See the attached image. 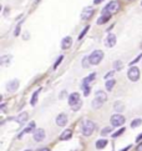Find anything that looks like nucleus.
I'll list each match as a JSON object with an SVG mask.
<instances>
[{
  "label": "nucleus",
  "instance_id": "nucleus-1",
  "mask_svg": "<svg viewBox=\"0 0 142 151\" xmlns=\"http://www.w3.org/2000/svg\"><path fill=\"white\" fill-rule=\"evenodd\" d=\"M69 104H70L71 107H72L74 111L79 110L81 107V105H82V102H81V100H80V95L77 93H72L69 96Z\"/></svg>",
  "mask_w": 142,
  "mask_h": 151
},
{
  "label": "nucleus",
  "instance_id": "nucleus-2",
  "mask_svg": "<svg viewBox=\"0 0 142 151\" xmlns=\"http://www.w3.org/2000/svg\"><path fill=\"white\" fill-rule=\"evenodd\" d=\"M94 130H95V124L90 120H85L82 124V127H81V132H82L85 136H90V135L94 132Z\"/></svg>",
  "mask_w": 142,
  "mask_h": 151
},
{
  "label": "nucleus",
  "instance_id": "nucleus-3",
  "mask_svg": "<svg viewBox=\"0 0 142 151\" xmlns=\"http://www.w3.org/2000/svg\"><path fill=\"white\" fill-rule=\"evenodd\" d=\"M118 10H120V4H118L117 1H111L110 4H107V5H106V8L103 9L102 14H105V15L116 14Z\"/></svg>",
  "mask_w": 142,
  "mask_h": 151
},
{
  "label": "nucleus",
  "instance_id": "nucleus-4",
  "mask_svg": "<svg viewBox=\"0 0 142 151\" xmlns=\"http://www.w3.org/2000/svg\"><path fill=\"white\" fill-rule=\"evenodd\" d=\"M89 59H90V64H91V65H97V64H100L101 60L103 59V52L101 50H95L89 56Z\"/></svg>",
  "mask_w": 142,
  "mask_h": 151
},
{
  "label": "nucleus",
  "instance_id": "nucleus-5",
  "mask_svg": "<svg viewBox=\"0 0 142 151\" xmlns=\"http://www.w3.org/2000/svg\"><path fill=\"white\" fill-rule=\"evenodd\" d=\"M127 76H128V79L131 80V81H137V80L140 79V69L136 68V66L130 68L128 71H127Z\"/></svg>",
  "mask_w": 142,
  "mask_h": 151
},
{
  "label": "nucleus",
  "instance_id": "nucleus-6",
  "mask_svg": "<svg viewBox=\"0 0 142 151\" xmlns=\"http://www.w3.org/2000/svg\"><path fill=\"white\" fill-rule=\"evenodd\" d=\"M111 124L112 126H121L125 124V117L120 114H115L111 116Z\"/></svg>",
  "mask_w": 142,
  "mask_h": 151
},
{
  "label": "nucleus",
  "instance_id": "nucleus-7",
  "mask_svg": "<svg viewBox=\"0 0 142 151\" xmlns=\"http://www.w3.org/2000/svg\"><path fill=\"white\" fill-rule=\"evenodd\" d=\"M45 139V131L42 129H37L34 131V140L35 141H42Z\"/></svg>",
  "mask_w": 142,
  "mask_h": 151
},
{
  "label": "nucleus",
  "instance_id": "nucleus-8",
  "mask_svg": "<svg viewBox=\"0 0 142 151\" xmlns=\"http://www.w3.org/2000/svg\"><path fill=\"white\" fill-rule=\"evenodd\" d=\"M19 88V80H11V81H9L8 85H6V90L8 91H15V90H18Z\"/></svg>",
  "mask_w": 142,
  "mask_h": 151
},
{
  "label": "nucleus",
  "instance_id": "nucleus-9",
  "mask_svg": "<svg viewBox=\"0 0 142 151\" xmlns=\"http://www.w3.org/2000/svg\"><path fill=\"white\" fill-rule=\"evenodd\" d=\"M116 44V35L115 34H108L107 39H106V46L107 47H113Z\"/></svg>",
  "mask_w": 142,
  "mask_h": 151
},
{
  "label": "nucleus",
  "instance_id": "nucleus-10",
  "mask_svg": "<svg viewBox=\"0 0 142 151\" xmlns=\"http://www.w3.org/2000/svg\"><path fill=\"white\" fill-rule=\"evenodd\" d=\"M56 124L59 126H65L67 124V116L65 114H60L57 117H56Z\"/></svg>",
  "mask_w": 142,
  "mask_h": 151
},
{
  "label": "nucleus",
  "instance_id": "nucleus-11",
  "mask_svg": "<svg viewBox=\"0 0 142 151\" xmlns=\"http://www.w3.org/2000/svg\"><path fill=\"white\" fill-rule=\"evenodd\" d=\"M92 14H94V9H92V8H85L82 14H81V18H82L84 20L90 19L92 17Z\"/></svg>",
  "mask_w": 142,
  "mask_h": 151
},
{
  "label": "nucleus",
  "instance_id": "nucleus-12",
  "mask_svg": "<svg viewBox=\"0 0 142 151\" xmlns=\"http://www.w3.org/2000/svg\"><path fill=\"white\" fill-rule=\"evenodd\" d=\"M71 44H72V39H71L70 36H66V37H64L62 41H61V47L64 50H66L71 46Z\"/></svg>",
  "mask_w": 142,
  "mask_h": 151
},
{
  "label": "nucleus",
  "instance_id": "nucleus-13",
  "mask_svg": "<svg viewBox=\"0 0 142 151\" xmlns=\"http://www.w3.org/2000/svg\"><path fill=\"white\" fill-rule=\"evenodd\" d=\"M71 136H72V131H71V130H65L61 135H60V140L65 141V140H69Z\"/></svg>",
  "mask_w": 142,
  "mask_h": 151
},
{
  "label": "nucleus",
  "instance_id": "nucleus-14",
  "mask_svg": "<svg viewBox=\"0 0 142 151\" xmlns=\"http://www.w3.org/2000/svg\"><path fill=\"white\" fill-rule=\"evenodd\" d=\"M96 99H99L100 101L105 102L107 100V95L103 93V91H97V93H96Z\"/></svg>",
  "mask_w": 142,
  "mask_h": 151
},
{
  "label": "nucleus",
  "instance_id": "nucleus-15",
  "mask_svg": "<svg viewBox=\"0 0 142 151\" xmlns=\"http://www.w3.org/2000/svg\"><path fill=\"white\" fill-rule=\"evenodd\" d=\"M107 145V140H105V139H101V140H97V142H96V147L99 149V150H101V149H103Z\"/></svg>",
  "mask_w": 142,
  "mask_h": 151
},
{
  "label": "nucleus",
  "instance_id": "nucleus-16",
  "mask_svg": "<svg viewBox=\"0 0 142 151\" xmlns=\"http://www.w3.org/2000/svg\"><path fill=\"white\" fill-rule=\"evenodd\" d=\"M10 60H11V56L4 55V56L0 58V64H1V65H8V64L10 63Z\"/></svg>",
  "mask_w": 142,
  "mask_h": 151
},
{
  "label": "nucleus",
  "instance_id": "nucleus-17",
  "mask_svg": "<svg viewBox=\"0 0 142 151\" xmlns=\"http://www.w3.org/2000/svg\"><path fill=\"white\" fill-rule=\"evenodd\" d=\"M28 117H29L28 112H21V114L18 116V121H19L20 124H23V122H25L26 120H28Z\"/></svg>",
  "mask_w": 142,
  "mask_h": 151
},
{
  "label": "nucleus",
  "instance_id": "nucleus-18",
  "mask_svg": "<svg viewBox=\"0 0 142 151\" xmlns=\"http://www.w3.org/2000/svg\"><path fill=\"white\" fill-rule=\"evenodd\" d=\"M34 127H35V122H30V125H29V126L26 127V129H25V130H24L23 132H21V134L19 135V137H21V136H23V134H28V132H31L32 130H34Z\"/></svg>",
  "mask_w": 142,
  "mask_h": 151
},
{
  "label": "nucleus",
  "instance_id": "nucleus-19",
  "mask_svg": "<svg viewBox=\"0 0 142 151\" xmlns=\"http://www.w3.org/2000/svg\"><path fill=\"white\" fill-rule=\"evenodd\" d=\"M39 94H40V89L39 90H36L34 94H32V98H31V101H30V104L32 105V106H35L36 105V101H37V96H39Z\"/></svg>",
  "mask_w": 142,
  "mask_h": 151
},
{
  "label": "nucleus",
  "instance_id": "nucleus-20",
  "mask_svg": "<svg viewBox=\"0 0 142 151\" xmlns=\"http://www.w3.org/2000/svg\"><path fill=\"white\" fill-rule=\"evenodd\" d=\"M102 104L103 102L102 101H100L99 99H94V101H92V107H94V109H100V107L102 106Z\"/></svg>",
  "mask_w": 142,
  "mask_h": 151
},
{
  "label": "nucleus",
  "instance_id": "nucleus-21",
  "mask_svg": "<svg viewBox=\"0 0 142 151\" xmlns=\"http://www.w3.org/2000/svg\"><path fill=\"white\" fill-rule=\"evenodd\" d=\"M115 111H117V112H121V111H123V109H125V106H123V104L122 102H120V101H117L116 104H115Z\"/></svg>",
  "mask_w": 142,
  "mask_h": 151
},
{
  "label": "nucleus",
  "instance_id": "nucleus-22",
  "mask_svg": "<svg viewBox=\"0 0 142 151\" xmlns=\"http://www.w3.org/2000/svg\"><path fill=\"white\" fill-rule=\"evenodd\" d=\"M115 84H116V81H115L113 79H111V80H107V81H106V89H107L108 91H111V90L113 89Z\"/></svg>",
  "mask_w": 142,
  "mask_h": 151
},
{
  "label": "nucleus",
  "instance_id": "nucleus-23",
  "mask_svg": "<svg viewBox=\"0 0 142 151\" xmlns=\"http://www.w3.org/2000/svg\"><path fill=\"white\" fill-rule=\"evenodd\" d=\"M108 19H110V15H105V14H102V17L97 20V24H103L105 21H107Z\"/></svg>",
  "mask_w": 142,
  "mask_h": 151
},
{
  "label": "nucleus",
  "instance_id": "nucleus-24",
  "mask_svg": "<svg viewBox=\"0 0 142 151\" xmlns=\"http://www.w3.org/2000/svg\"><path fill=\"white\" fill-rule=\"evenodd\" d=\"M95 76H96V75L95 74H91L90 75V76H87L85 80H84V83H82V85H87V84H89V83H91L92 81V80H94L95 79Z\"/></svg>",
  "mask_w": 142,
  "mask_h": 151
},
{
  "label": "nucleus",
  "instance_id": "nucleus-25",
  "mask_svg": "<svg viewBox=\"0 0 142 151\" xmlns=\"http://www.w3.org/2000/svg\"><path fill=\"white\" fill-rule=\"evenodd\" d=\"M142 124V120L141 119H135V120L131 122V127H137V126H140Z\"/></svg>",
  "mask_w": 142,
  "mask_h": 151
},
{
  "label": "nucleus",
  "instance_id": "nucleus-26",
  "mask_svg": "<svg viewBox=\"0 0 142 151\" xmlns=\"http://www.w3.org/2000/svg\"><path fill=\"white\" fill-rule=\"evenodd\" d=\"M113 68H115V70H121V69L123 68V64H122L121 61H120V60H117V61H115Z\"/></svg>",
  "mask_w": 142,
  "mask_h": 151
},
{
  "label": "nucleus",
  "instance_id": "nucleus-27",
  "mask_svg": "<svg viewBox=\"0 0 142 151\" xmlns=\"http://www.w3.org/2000/svg\"><path fill=\"white\" fill-rule=\"evenodd\" d=\"M82 88H84V95L85 96H87V95H89L90 94V86L89 85H82Z\"/></svg>",
  "mask_w": 142,
  "mask_h": 151
},
{
  "label": "nucleus",
  "instance_id": "nucleus-28",
  "mask_svg": "<svg viewBox=\"0 0 142 151\" xmlns=\"http://www.w3.org/2000/svg\"><path fill=\"white\" fill-rule=\"evenodd\" d=\"M89 28H90V26H86V28H85V29H84L82 31H81V34L79 35V40H80V39H82V37L85 36V34H86V31H87V30H89Z\"/></svg>",
  "mask_w": 142,
  "mask_h": 151
},
{
  "label": "nucleus",
  "instance_id": "nucleus-29",
  "mask_svg": "<svg viewBox=\"0 0 142 151\" xmlns=\"http://www.w3.org/2000/svg\"><path fill=\"white\" fill-rule=\"evenodd\" d=\"M123 131H125V129L122 127V129H120L118 131H116L115 134H112V136H113V137H117V136H120V135H121V134H123Z\"/></svg>",
  "mask_w": 142,
  "mask_h": 151
},
{
  "label": "nucleus",
  "instance_id": "nucleus-30",
  "mask_svg": "<svg viewBox=\"0 0 142 151\" xmlns=\"http://www.w3.org/2000/svg\"><path fill=\"white\" fill-rule=\"evenodd\" d=\"M89 64H90V59H89V58H84L82 66H84V68H87V66H89Z\"/></svg>",
  "mask_w": 142,
  "mask_h": 151
},
{
  "label": "nucleus",
  "instance_id": "nucleus-31",
  "mask_svg": "<svg viewBox=\"0 0 142 151\" xmlns=\"http://www.w3.org/2000/svg\"><path fill=\"white\" fill-rule=\"evenodd\" d=\"M111 130H112L111 127H105V129H103V130L101 131V134H102V135H107V134L111 132Z\"/></svg>",
  "mask_w": 142,
  "mask_h": 151
},
{
  "label": "nucleus",
  "instance_id": "nucleus-32",
  "mask_svg": "<svg viewBox=\"0 0 142 151\" xmlns=\"http://www.w3.org/2000/svg\"><path fill=\"white\" fill-rule=\"evenodd\" d=\"M62 59H64V56H62V55H61V56H60V58L57 59V60H56V63H55V65H54V69H56V68L59 66V64L62 61Z\"/></svg>",
  "mask_w": 142,
  "mask_h": 151
},
{
  "label": "nucleus",
  "instance_id": "nucleus-33",
  "mask_svg": "<svg viewBox=\"0 0 142 151\" xmlns=\"http://www.w3.org/2000/svg\"><path fill=\"white\" fill-rule=\"evenodd\" d=\"M141 59H142V54H140V55H138L137 58H136V59H135V60H133V61H131L130 64H131V65H133V64H136V63H137V61H140V60H141Z\"/></svg>",
  "mask_w": 142,
  "mask_h": 151
},
{
  "label": "nucleus",
  "instance_id": "nucleus-34",
  "mask_svg": "<svg viewBox=\"0 0 142 151\" xmlns=\"http://www.w3.org/2000/svg\"><path fill=\"white\" fill-rule=\"evenodd\" d=\"M19 35H20V24H18V26L15 29V36H19Z\"/></svg>",
  "mask_w": 142,
  "mask_h": 151
},
{
  "label": "nucleus",
  "instance_id": "nucleus-35",
  "mask_svg": "<svg viewBox=\"0 0 142 151\" xmlns=\"http://www.w3.org/2000/svg\"><path fill=\"white\" fill-rule=\"evenodd\" d=\"M112 75H113V71H110V73H107V74L105 75V79L107 80V79H110V78H112Z\"/></svg>",
  "mask_w": 142,
  "mask_h": 151
},
{
  "label": "nucleus",
  "instance_id": "nucleus-36",
  "mask_svg": "<svg viewBox=\"0 0 142 151\" xmlns=\"http://www.w3.org/2000/svg\"><path fill=\"white\" fill-rule=\"evenodd\" d=\"M141 140H142V134H141V135H138V136L136 137V141H137V142H140Z\"/></svg>",
  "mask_w": 142,
  "mask_h": 151
},
{
  "label": "nucleus",
  "instance_id": "nucleus-37",
  "mask_svg": "<svg viewBox=\"0 0 142 151\" xmlns=\"http://www.w3.org/2000/svg\"><path fill=\"white\" fill-rule=\"evenodd\" d=\"M131 147H132V146H131V145H130V146H126V147H125V149H122V150H120V151H127V150H130Z\"/></svg>",
  "mask_w": 142,
  "mask_h": 151
},
{
  "label": "nucleus",
  "instance_id": "nucleus-38",
  "mask_svg": "<svg viewBox=\"0 0 142 151\" xmlns=\"http://www.w3.org/2000/svg\"><path fill=\"white\" fill-rule=\"evenodd\" d=\"M101 1H103V0H94V4H100Z\"/></svg>",
  "mask_w": 142,
  "mask_h": 151
},
{
  "label": "nucleus",
  "instance_id": "nucleus-39",
  "mask_svg": "<svg viewBox=\"0 0 142 151\" xmlns=\"http://www.w3.org/2000/svg\"><path fill=\"white\" fill-rule=\"evenodd\" d=\"M137 151H142V144H140L137 146Z\"/></svg>",
  "mask_w": 142,
  "mask_h": 151
},
{
  "label": "nucleus",
  "instance_id": "nucleus-40",
  "mask_svg": "<svg viewBox=\"0 0 142 151\" xmlns=\"http://www.w3.org/2000/svg\"><path fill=\"white\" fill-rule=\"evenodd\" d=\"M40 151H50V150H49V149H46V147H45V149H41Z\"/></svg>",
  "mask_w": 142,
  "mask_h": 151
},
{
  "label": "nucleus",
  "instance_id": "nucleus-41",
  "mask_svg": "<svg viewBox=\"0 0 142 151\" xmlns=\"http://www.w3.org/2000/svg\"><path fill=\"white\" fill-rule=\"evenodd\" d=\"M25 151H32V150H30V149H29V150H25Z\"/></svg>",
  "mask_w": 142,
  "mask_h": 151
},
{
  "label": "nucleus",
  "instance_id": "nucleus-42",
  "mask_svg": "<svg viewBox=\"0 0 142 151\" xmlns=\"http://www.w3.org/2000/svg\"><path fill=\"white\" fill-rule=\"evenodd\" d=\"M141 5H142V3H141Z\"/></svg>",
  "mask_w": 142,
  "mask_h": 151
},
{
  "label": "nucleus",
  "instance_id": "nucleus-43",
  "mask_svg": "<svg viewBox=\"0 0 142 151\" xmlns=\"http://www.w3.org/2000/svg\"><path fill=\"white\" fill-rule=\"evenodd\" d=\"M141 46H142V45H141Z\"/></svg>",
  "mask_w": 142,
  "mask_h": 151
}]
</instances>
